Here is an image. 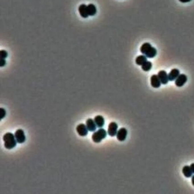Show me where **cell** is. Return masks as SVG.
Listing matches in <instances>:
<instances>
[{"instance_id":"cell-1","label":"cell","mask_w":194,"mask_h":194,"mask_svg":"<svg viewBox=\"0 0 194 194\" xmlns=\"http://www.w3.org/2000/svg\"><path fill=\"white\" fill-rule=\"evenodd\" d=\"M140 51L148 58H153L157 54L156 48L152 47L149 43H143L140 48Z\"/></svg>"},{"instance_id":"cell-2","label":"cell","mask_w":194,"mask_h":194,"mask_svg":"<svg viewBox=\"0 0 194 194\" xmlns=\"http://www.w3.org/2000/svg\"><path fill=\"white\" fill-rule=\"evenodd\" d=\"M5 147L7 149H11L16 145V140L15 135L11 133H6L3 137Z\"/></svg>"},{"instance_id":"cell-3","label":"cell","mask_w":194,"mask_h":194,"mask_svg":"<svg viewBox=\"0 0 194 194\" xmlns=\"http://www.w3.org/2000/svg\"><path fill=\"white\" fill-rule=\"evenodd\" d=\"M106 131L105 129L102 128H100L97 131L93 133L92 136V140L95 143L100 142L103 139L105 138L106 137Z\"/></svg>"},{"instance_id":"cell-4","label":"cell","mask_w":194,"mask_h":194,"mask_svg":"<svg viewBox=\"0 0 194 194\" xmlns=\"http://www.w3.org/2000/svg\"><path fill=\"white\" fill-rule=\"evenodd\" d=\"M16 142L19 143H22L26 141V136L24 133V131L22 129H18L14 134Z\"/></svg>"},{"instance_id":"cell-5","label":"cell","mask_w":194,"mask_h":194,"mask_svg":"<svg viewBox=\"0 0 194 194\" xmlns=\"http://www.w3.org/2000/svg\"><path fill=\"white\" fill-rule=\"evenodd\" d=\"M118 125L115 122H112L109 123L108 129V133L111 137H114L116 135L117 133Z\"/></svg>"},{"instance_id":"cell-6","label":"cell","mask_w":194,"mask_h":194,"mask_svg":"<svg viewBox=\"0 0 194 194\" xmlns=\"http://www.w3.org/2000/svg\"><path fill=\"white\" fill-rule=\"evenodd\" d=\"M127 134V129L125 127H121L118 130L117 133L116 134V137L119 141L123 142L126 139Z\"/></svg>"},{"instance_id":"cell-7","label":"cell","mask_w":194,"mask_h":194,"mask_svg":"<svg viewBox=\"0 0 194 194\" xmlns=\"http://www.w3.org/2000/svg\"><path fill=\"white\" fill-rule=\"evenodd\" d=\"M76 131L79 135L81 137H85L88 133V130L86 125L83 123H80L76 126Z\"/></svg>"},{"instance_id":"cell-8","label":"cell","mask_w":194,"mask_h":194,"mask_svg":"<svg viewBox=\"0 0 194 194\" xmlns=\"http://www.w3.org/2000/svg\"><path fill=\"white\" fill-rule=\"evenodd\" d=\"M187 81V77L184 74H180L175 81V85L178 87L183 86Z\"/></svg>"},{"instance_id":"cell-9","label":"cell","mask_w":194,"mask_h":194,"mask_svg":"<svg viewBox=\"0 0 194 194\" xmlns=\"http://www.w3.org/2000/svg\"><path fill=\"white\" fill-rule=\"evenodd\" d=\"M158 76L162 84H167L169 81L168 76L165 71H160L158 73Z\"/></svg>"},{"instance_id":"cell-10","label":"cell","mask_w":194,"mask_h":194,"mask_svg":"<svg viewBox=\"0 0 194 194\" xmlns=\"http://www.w3.org/2000/svg\"><path fill=\"white\" fill-rule=\"evenodd\" d=\"M150 82L151 85L155 88H159L162 84L158 75H153L151 76L150 78Z\"/></svg>"},{"instance_id":"cell-11","label":"cell","mask_w":194,"mask_h":194,"mask_svg":"<svg viewBox=\"0 0 194 194\" xmlns=\"http://www.w3.org/2000/svg\"><path fill=\"white\" fill-rule=\"evenodd\" d=\"M79 12L81 16L84 18H86L88 17L89 15L87 10V6L85 4H81L79 7Z\"/></svg>"},{"instance_id":"cell-12","label":"cell","mask_w":194,"mask_h":194,"mask_svg":"<svg viewBox=\"0 0 194 194\" xmlns=\"http://www.w3.org/2000/svg\"><path fill=\"white\" fill-rule=\"evenodd\" d=\"M86 126L88 131H94L97 128V125L94 121L91 118H88L86 121Z\"/></svg>"},{"instance_id":"cell-13","label":"cell","mask_w":194,"mask_h":194,"mask_svg":"<svg viewBox=\"0 0 194 194\" xmlns=\"http://www.w3.org/2000/svg\"><path fill=\"white\" fill-rule=\"evenodd\" d=\"M179 75H180L179 70L176 68H174L168 74V79L170 81L175 80L176 78L179 76Z\"/></svg>"},{"instance_id":"cell-14","label":"cell","mask_w":194,"mask_h":194,"mask_svg":"<svg viewBox=\"0 0 194 194\" xmlns=\"http://www.w3.org/2000/svg\"><path fill=\"white\" fill-rule=\"evenodd\" d=\"M94 121L97 126L99 128L102 127L104 125L105 119L102 115H96L94 118Z\"/></svg>"},{"instance_id":"cell-15","label":"cell","mask_w":194,"mask_h":194,"mask_svg":"<svg viewBox=\"0 0 194 194\" xmlns=\"http://www.w3.org/2000/svg\"><path fill=\"white\" fill-rule=\"evenodd\" d=\"M87 10L89 16H93L97 13L96 7L92 3H89L87 5Z\"/></svg>"},{"instance_id":"cell-16","label":"cell","mask_w":194,"mask_h":194,"mask_svg":"<svg viewBox=\"0 0 194 194\" xmlns=\"http://www.w3.org/2000/svg\"><path fill=\"white\" fill-rule=\"evenodd\" d=\"M182 172L186 178H190L192 175V171L189 166H184L182 169Z\"/></svg>"},{"instance_id":"cell-17","label":"cell","mask_w":194,"mask_h":194,"mask_svg":"<svg viewBox=\"0 0 194 194\" xmlns=\"http://www.w3.org/2000/svg\"><path fill=\"white\" fill-rule=\"evenodd\" d=\"M147 61V57L145 55H139L135 59V63L138 65H142Z\"/></svg>"},{"instance_id":"cell-18","label":"cell","mask_w":194,"mask_h":194,"mask_svg":"<svg viewBox=\"0 0 194 194\" xmlns=\"http://www.w3.org/2000/svg\"><path fill=\"white\" fill-rule=\"evenodd\" d=\"M152 65V63L151 61H147L141 66H142V70L147 72V71H149L151 69Z\"/></svg>"},{"instance_id":"cell-19","label":"cell","mask_w":194,"mask_h":194,"mask_svg":"<svg viewBox=\"0 0 194 194\" xmlns=\"http://www.w3.org/2000/svg\"><path fill=\"white\" fill-rule=\"evenodd\" d=\"M7 52L5 50L3 49H1L0 51V55H1V57L2 59H5L6 57H7Z\"/></svg>"},{"instance_id":"cell-20","label":"cell","mask_w":194,"mask_h":194,"mask_svg":"<svg viewBox=\"0 0 194 194\" xmlns=\"http://www.w3.org/2000/svg\"><path fill=\"white\" fill-rule=\"evenodd\" d=\"M1 111V119H3L6 115V110L3 108H0Z\"/></svg>"},{"instance_id":"cell-21","label":"cell","mask_w":194,"mask_h":194,"mask_svg":"<svg viewBox=\"0 0 194 194\" xmlns=\"http://www.w3.org/2000/svg\"><path fill=\"white\" fill-rule=\"evenodd\" d=\"M6 64V60H5V59H2L1 58V63H0V66L1 67H3L4 65H5Z\"/></svg>"},{"instance_id":"cell-22","label":"cell","mask_w":194,"mask_h":194,"mask_svg":"<svg viewBox=\"0 0 194 194\" xmlns=\"http://www.w3.org/2000/svg\"><path fill=\"white\" fill-rule=\"evenodd\" d=\"M189 166H190V168H191L192 172L194 174V163L191 164V165Z\"/></svg>"},{"instance_id":"cell-23","label":"cell","mask_w":194,"mask_h":194,"mask_svg":"<svg viewBox=\"0 0 194 194\" xmlns=\"http://www.w3.org/2000/svg\"><path fill=\"white\" fill-rule=\"evenodd\" d=\"M179 1L182 3H187V2H190L191 0H179Z\"/></svg>"},{"instance_id":"cell-24","label":"cell","mask_w":194,"mask_h":194,"mask_svg":"<svg viewBox=\"0 0 194 194\" xmlns=\"http://www.w3.org/2000/svg\"><path fill=\"white\" fill-rule=\"evenodd\" d=\"M191 181H192V185L194 186V175H193V176H192Z\"/></svg>"}]
</instances>
